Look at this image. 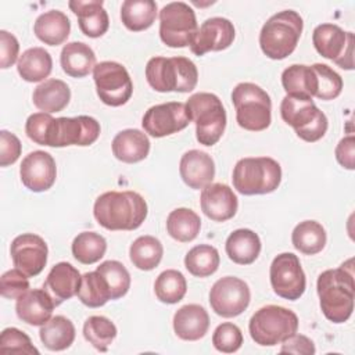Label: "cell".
Instances as JSON below:
<instances>
[{
	"mask_svg": "<svg viewBox=\"0 0 355 355\" xmlns=\"http://www.w3.org/2000/svg\"><path fill=\"white\" fill-rule=\"evenodd\" d=\"M352 259L340 268L322 272L316 282L320 309L324 318L333 323L347 322L354 311L355 284Z\"/></svg>",
	"mask_w": 355,
	"mask_h": 355,
	"instance_id": "1",
	"label": "cell"
},
{
	"mask_svg": "<svg viewBox=\"0 0 355 355\" xmlns=\"http://www.w3.org/2000/svg\"><path fill=\"white\" fill-rule=\"evenodd\" d=\"M147 202L136 191H105L97 197L93 215L107 230H135L147 218Z\"/></svg>",
	"mask_w": 355,
	"mask_h": 355,
	"instance_id": "2",
	"label": "cell"
},
{
	"mask_svg": "<svg viewBox=\"0 0 355 355\" xmlns=\"http://www.w3.org/2000/svg\"><path fill=\"white\" fill-rule=\"evenodd\" d=\"M146 79L159 93H189L197 86L198 71L186 57H153L146 65Z\"/></svg>",
	"mask_w": 355,
	"mask_h": 355,
	"instance_id": "3",
	"label": "cell"
},
{
	"mask_svg": "<svg viewBox=\"0 0 355 355\" xmlns=\"http://www.w3.org/2000/svg\"><path fill=\"white\" fill-rule=\"evenodd\" d=\"M304 28L302 17L294 10L273 14L262 26L259 46L270 60H284L297 47Z\"/></svg>",
	"mask_w": 355,
	"mask_h": 355,
	"instance_id": "4",
	"label": "cell"
},
{
	"mask_svg": "<svg viewBox=\"0 0 355 355\" xmlns=\"http://www.w3.org/2000/svg\"><path fill=\"white\" fill-rule=\"evenodd\" d=\"M232 180L243 196L269 194L280 186L282 168L270 157H247L236 162Z\"/></svg>",
	"mask_w": 355,
	"mask_h": 355,
	"instance_id": "5",
	"label": "cell"
},
{
	"mask_svg": "<svg viewBox=\"0 0 355 355\" xmlns=\"http://www.w3.org/2000/svg\"><path fill=\"white\" fill-rule=\"evenodd\" d=\"M186 111L190 122L196 123V137L200 144H216L226 128V111L220 98L214 93L200 92L189 97Z\"/></svg>",
	"mask_w": 355,
	"mask_h": 355,
	"instance_id": "6",
	"label": "cell"
},
{
	"mask_svg": "<svg viewBox=\"0 0 355 355\" xmlns=\"http://www.w3.org/2000/svg\"><path fill=\"white\" fill-rule=\"evenodd\" d=\"M280 115L295 130L297 136L308 143L320 140L329 128L324 112L306 96L286 94L280 103Z\"/></svg>",
	"mask_w": 355,
	"mask_h": 355,
	"instance_id": "7",
	"label": "cell"
},
{
	"mask_svg": "<svg viewBox=\"0 0 355 355\" xmlns=\"http://www.w3.org/2000/svg\"><path fill=\"white\" fill-rule=\"evenodd\" d=\"M232 103L236 108V121L240 128L261 132L272 122V101L269 94L251 82L239 83L232 92Z\"/></svg>",
	"mask_w": 355,
	"mask_h": 355,
	"instance_id": "8",
	"label": "cell"
},
{
	"mask_svg": "<svg viewBox=\"0 0 355 355\" xmlns=\"http://www.w3.org/2000/svg\"><path fill=\"white\" fill-rule=\"evenodd\" d=\"M298 318L284 306L265 305L259 308L250 319L248 331L255 344L273 347L282 344L286 338L297 333Z\"/></svg>",
	"mask_w": 355,
	"mask_h": 355,
	"instance_id": "9",
	"label": "cell"
},
{
	"mask_svg": "<svg viewBox=\"0 0 355 355\" xmlns=\"http://www.w3.org/2000/svg\"><path fill=\"white\" fill-rule=\"evenodd\" d=\"M198 31L194 10L183 1H172L159 11V37L172 49L190 46Z\"/></svg>",
	"mask_w": 355,
	"mask_h": 355,
	"instance_id": "10",
	"label": "cell"
},
{
	"mask_svg": "<svg viewBox=\"0 0 355 355\" xmlns=\"http://www.w3.org/2000/svg\"><path fill=\"white\" fill-rule=\"evenodd\" d=\"M100 130V123L93 116L79 115L73 118H53L49 123L44 146H90L98 139Z\"/></svg>",
	"mask_w": 355,
	"mask_h": 355,
	"instance_id": "11",
	"label": "cell"
},
{
	"mask_svg": "<svg viewBox=\"0 0 355 355\" xmlns=\"http://www.w3.org/2000/svg\"><path fill=\"white\" fill-rule=\"evenodd\" d=\"M96 92L110 107L126 104L133 94V83L128 69L115 61H101L93 69Z\"/></svg>",
	"mask_w": 355,
	"mask_h": 355,
	"instance_id": "12",
	"label": "cell"
},
{
	"mask_svg": "<svg viewBox=\"0 0 355 355\" xmlns=\"http://www.w3.org/2000/svg\"><path fill=\"white\" fill-rule=\"evenodd\" d=\"M312 43L324 58L331 60L343 69L354 68V33L344 32L336 24H320L313 29Z\"/></svg>",
	"mask_w": 355,
	"mask_h": 355,
	"instance_id": "13",
	"label": "cell"
},
{
	"mask_svg": "<svg viewBox=\"0 0 355 355\" xmlns=\"http://www.w3.org/2000/svg\"><path fill=\"white\" fill-rule=\"evenodd\" d=\"M269 277L275 294L288 301L298 300L306 288V279L301 262L293 252H282L273 258Z\"/></svg>",
	"mask_w": 355,
	"mask_h": 355,
	"instance_id": "14",
	"label": "cell"
},
{
	"mask_svg": "<svg viewBox=\"0 0 355 355\" xmlns=\"http://www.w3.org/2000/svg\"><path fill=\"white\" fill-rule=\"evenodd\" d=\"M250 301L251 291L248 284L236 276L218 279L209 290V305L222 318L241 315L248 308Z\"/></svg>",
	"mask_w": 355,
	"mask_h": 355,
	"instance_id": "15",
	"label": "cell"
},
{
	"mask_svg": "<svg viewBox=\"0 0 355 355\" xmlns=\"http://www.w3.org/2000/svg\"><path fill=\"white\" fill-rule=\"evenodd\" d=\"M190 123L186 104L169 101L150 107L143 118L141 126L153 137H165L183 130Z\"/></svg>",
	"mask_w": 355,
	"mask_h": 355,
	"instance_id": "16",
	"label": "cell"
},
{
	"mask_svg": "<svg viewBox=\"0 0 355 355\" xmlns=\"http://www.w3.org/2000/svg\"><path fill=\"white\" fill-rule=\"evenodd\" d=\"M10 254L14 266L32 277L37 276L44 269L49 248L40 236L22 233L11 241Z\"/></svg>",
	"mask_w": 355,
	"mask_h": 355,
	"instance_id": "17",
	"label": "cell"
},
{
	"mask_svg": "<svg viewBox=\"0 0 355 355\" xmlns=\"http://www.w3.org/2000/svg\"><path fill=\"white\" fill-rule=\"evenodd\" d=\"M19 176L22 184L33 193L51 189L57 178V166L53 155L42 150L29 153L21 162Z\"/></svg>",
	"mask_w": 355,
	"mask_h": 355,
	"instance_id": "18",
	"label": "cell"
},
{
	"mask_svg": "<svg viewBox=\"0 0 355 355\" xmlns=\"http://www.w3.org/2000/svg\"><path fill=\"white\" fill-rule=\"evenodd\" d=\"M234 36L233 22L223 17H212L201 24L190 44V50L198 57L208 51H222L233 43Z\"/></svg>",
	"mask_w": 355,
	"mask_h": 355,
	"instance_id": "19",
	"label": "cell"
},
{
	"mask_svg": "<svg viewBox=\"0 0 355 355\" xmlns=\"http://www.w3.org/2000/svg\"><path fill=\"white\" fill-rule=\"evenodd\" d=\"M200 205L207 218L215 222H225L236 215L239 200L227 184L211 183L202 189Z\"/></svg>",
	"mask_w": 355,
	"mask_h": 355,
	"instance_id": "20",
	"label": "cell"
},
{
	"mask_svg": "<svg viewBox=\"0 0 355 355\" xmlns=\"http://www.w3.org/2000/svg\"><path fill=\"white\" fill-rule=\"evenodd\" d=\"M179 173L190 189L200 190L212 183L215 178V162L205 151L189 150L180 158Z\"/></svg>",
	"mask_w": 355,
	"mask_h": 355,
	"instance_id": "21",
	"label": "cell"
},
{
	"mask_svg": "<svg viewBox=\"0 0 355 355\" xmlns=\"http://www.w3.org/2000/svg\"><path fill=\"white\" fill-rule=\"evenodd\" d=\"M80 280L82 276L75 266L69 262H58L50 269L42 288L53 298L55 306H58L78 294Z\"/></svg>",
	"mask_w": 355,
	"mask_h": 355,
	"instance_id": "22",
	"label": "cell"
},
{
	"mask_svg": "<svg viewBox=\"0 0 355 355\" xmlns=\"http://www.w3.org/2000/svg\"><path fill=\"white\" fill-rule=\"evenodd\" d=\"M55 304L43 288L28 290L15 304L17 316L31 326H43L51 319Z\"/></svg>",
	"mask_w": 355,
	"mask_h": 355,
	"instance_id": "23",
	"label": "cell"
},
{
	"mask_svg": "<svg viewBox=\"0 0 355 355\" xmlns=\"http://www.w3.org/2000/svg\"><path fill=\"white\" fill-rule=\"evenodd\" d=\"M101 0H72L68 3L71 11L78 17V25L83 35L89 37L103 36L110 26V18Z\"/></svg>",
	"mask_w": 355,
	"mask_h": 355,
	"instance_id": "24",
	"label": "cell"
},
{
	"mask_svg": "<svg viewBox=\"0 0 355 355\" xmlns=\"http://www.w3.org/2000/svg\"><path fill=\"white\" fill-rule=\"evenodd\" d=\"M209 327V316L204 306L187 304L179 308L173 315V330L184 341H197L202 338Z\"/></svg>",
	"mask_w": 355,
	"mask_h": 355,
	"instance_id": "25",
	"label": "cell"
},
{
	"mask_svg": "<svg viewBox=\"0 0 355 355\" xmlns=\"http://www.w3.org/2000/svg\"><path fill=\"white\" fill-rule=\"evenodd\" d=\"M111 147L116 159L125 164H136L148 155L150 140L139 129H125L115 135Z\"/></svg>",
	"mask_w": 355,
	"mask_h": 355,
	"instance_id": "26",
	"label": "cell"
},
{
	"mask_svg": "<svg viewBox=\"0 0 355 355\" xmlns=\"http://www.w3.org/2000/svg\"><path fill=\"white\" fill-rule=\"evenodd\" d=\"M32 100L42 112H60L71 100V89L64 80L51 78L35 87Z\"/></svg>",
	"mask_w": 355,
	"mask_h": 355,
	"instance_id": "27",
	"label": "cell"
},
{
	"mask_svg": "<svg viewBox=\"0 0 355 355\" xmlns=\"http://www.w3.org/2000/svg\"><path fill=\"white\" fill-rule=\"evenodd\" d=\"M62 71L72 78H85L96 67V54L93 49L83 42L67 43L60 55Z\"/></svg>",
	"mask_w": 355,
	"mask_h": 355,
	"instance_id": "28",
	"label": "cell"
},
{
	"mask_svg": "<svg viewBox=\"0 0 355 355\" xmlns=\"http://www.w3.org/2000/svg\"><path fill=\"white\" fill-rule=\"evenodd\" d=\"M36 37L49 46L62 44L71 32L69 18L60 10H50L40 14L33 25Z\"/></svg>",
	"mask_w": 355,
	"mask_h": 355,
	"instance_id": "29",
	"label": "cell"
},
{
	"mask_svg": "<svg viewBox=\"0 0 355 355\" xmlns=\"http://www.w3.org/2000/svg\"><path fill=\"white\" fill-rule=\"evenodd\" d=\"M225 250L234 263L251 265L261 252V240L251 229H237L226 239Z\"/></svg>",
	"mask_w": 355,
	"mask_h": 355,
	"instance_id": "30",
	"label": "cell"
},
{
	"mask_svg": "<svg viewBox=\"0 0 355 355\" xmlns=\"http://www.w3.org/2000/svg\"><path fill=\"white\" fill-rule=\"evenodd\" d=\"M51 55L43 47H31L25 50L17 61V71L19 76L32 83L44 80L51 73Z\"/></svg>",
	"mask_w": 355,
	"mask_h": 355,
	"instance_id": "31",
	"label": "cell"
},
{
	"mask_svg": "<svg viewBox=\"0 0 355 355\" xmlns=\"http://www.w3.org/2000/svg\"><path fill=\"white\" fill-rule=\"evenodd\" d=\"M75 334L73 323L62 315L53 316L40 326L39 330L40 341L50 351H64L69 348L75 340Z\"/></svg>",
	"mask_w": 355,
	"mask_h": 355,
	"instance_id": "32",
	"label": "cell"
},
{
	"mask_svg": "<svg viewBox=\"0 0 355 355\" xmlns=\"http://www.w3.org/2000/svg\"><path fill=\"white\" fill-rule=\"evenodd\" d=\"M157 18V3L153 0H125L121 6V21L126 29H148Z\"/></svg>",
	"mask_w": 355,
	"mask_h": 355,
	"instance_id": "33",
	"label": "cell"
},
{
	"mask_svg": "<svg viewBox=\"0 0 355 355\" xmlns=\"http://www.w3.org/2000/svg\"><path fill=\"white\" fill-rule=\"evenodd\" d=\"M343 78L326 64L311 65V94L323 101L334 100L341 94Z\"/></svg>",
	"mask_w": 355,
	"mask_h": 355,
	"instance_id": "34",
	"label": "cell"
},
{
	"mask_svg": "<svg viewBox=\"0 0 355 355\" xmlns=\"http://www.w3.org/2000/svg\"><path fill=\"white\" fill-rule=\"evenodd\" d=\"M326 241V230L316 220H302L291 233V243L294 248L305 255H315L320 252L324 248Z\"/></svg>",
	"mask_w": 355,
	"mask_h": 355,
	"instance_id": "35",
	"label": "cell"
},
{
	"mask_svg": "<svg viewBox=\"0 0 355 355\" xmlns=\"http://www.w3.org/2000/svg\"><path fill=\"white\" fill-rule=\"evenodd\" d=\"M201 229L200 216L190 208H176L166 218L168 234L180 243L193 241Z\"/></svg>",
	"mask_w": 355,
	"mask_h": 355,
	"instance_id": "36",
	"label": "cell"
},
{
	"mask_svg": "<svg viewBox=\"0 0 355 355\" xmlns=\"http://www.w3.org/2000/svg\"><path fill=\"white\" fill-rule=\"evenodd\" d=\"M164 247L161 241L154 236H140L137 237L129 248V257L133 263L140 270H153L157 268L162 259Z\"/></svg>",
	"mask_w": 355,
	"mask_h": 355,
	"instance_id": "37",
	"label": "cell"
},
{
	"mask_svg": "<svg viewBox=\"0 0 355 355\" xmlns=\"http://www.w3.org/2000/svg\"><path fill=\"white\" fill-rule=\"evenodd\" d=\"M76 295L83 305L89 308H100L111 300V290L104 276L94 270L82 275Z\"/></svg>",
	"mask_w": 355,
	"mask_h": 355,
	"instance_id": "38",
	"label": "cell"
},
{
	"mask_svg": "<svg viewBox=\"0 0 355 355\" xmlns=\"http://www.w3.org/2000/svg\"><path fill=\"white\" fill-rule=\"evenodd\" d=\"M219 252L209 244H198L189 250L184 257L186 269L196 277H207L214 275L219 268Z\"/></svg>",
	"mask_w": 355,
	"mask_h": 355,
	"instance_id": "39",
	"label": "cell"
},
{
	"mask_svg": "<svg viewBox=\"0 0 355 355\" xmlns=\"http://www.w3.org/2000/svg\"><path fill=\"white\" fill-rule=\"evenodd\" d=\"M71 250L78 262L92 265L104 257L107 251V241L96 232H82L73 239Z\"/></svg>",
	"mask_w": 355,
	"mask_h": 355,
	"instance_id": "40",
	"label": "cell"
},
{
	"mask_svg": "<svg viewBox=\"0 0 355 355\" xmlns=\"http://www.w3.org/2000/svg\"><path fill=\"white\" fill-rule=\"evenodd\" d=\"M187 291V282L182 272L166 269L158 275L154 283V293L164 304H178Z\"/></svg>",
	"mask_w": 355,
	"mask_h": 355,
	"instance_id": "41",
	"label": "cell"
},
{
	"mask_svg": "<svg viewBox=\"0 0 355 355\" xmlns=\"http://www.w3.org/2000/svg\"><path fill=\"white\" fill-rule=\"evenodd\" d=\"M116 326L105 316H90L83 323V337L97 351L105 352L116 337Z\"/></svg>",
	"mask_w": 355,
	"mask_h": 355,
	"instance_id": "42",
	"label": "cell"
},
{
	"mask_svg": "<svg viewBox=\"0 0 355 355\" xmlns=\"http://www.w3.org/2000/svg\"><path fill=\"white\" fill-rule=\"evenodd\" d=\"M107 280L111 290V300L122 298L130 288V275L119 261H104L96 269Z\"/></svg>",
	"mask_w": 355,
	"mask_h": 355,
	"instance_id": "43",
	"label": "cell"
},
{
	"mask_svg": "<svg viewBox=\"0 0 355 355\" xmlns=\"http://www.w3.org/2000/svg\"><path fill=\"white\" fill-rule=\"evenodd\" d=\"M0 352L1 354H28L39 355L37 348L32 344L28 334L17 327H7L0 334Z\"/></svg>",
	"mask_w": 355,
	"mask_h": 355,
	"instance_id": "44",
	"label": "cell"
},
{
	"mask_svg": "<svg viewBox=\"0 0 355 355\" xmlns=\"http://www.w3.org/2000/svg\"><path fill=\"white\" fill-rule=\"evenodd\" d=\"M212 344L219 352L233 354L243 345V333L234 323H220L212 334Z\"/></svg>",
	"mask_w": 355,
	"mask_h": 355,
	"instance_id": "45",
	"label": "cell"
},
{
	"mask_svg": "<svg viewBox=\"0 0 355 355\" xmlns=\"http://www.w3.org/2000/svg\"><path fill=\"white\" fill-rule=\"evenodd\" d=\"M306 82H308V65L293 64L287 67L282 73V85L287 94L309 97Z\"/></svg>",
	"mask_w": 355,
	"mask_h": 355,
	"instance_id": "46",
	"label": "cell"
},
{
	"mask_svg": "<svg viewBox=\"0 0 355 355\" xmlns=\"http://www.w3.org/2000/svg\"><path fill=\"white\" fill-rule=\"evenodd\" d=\"M29 276L19 269H10L0 277V293L4 298L18 300L29 290Z\"/></svg>",
	"mask_w": 355,
	"mask_h": 355,
	"instance_id": "47",
	"label": "cell"
},
{
	"mask_svg": "<svg viewBox=\"0 0 355 355\" xmlns=\"http://www.w3.org/2000/svg\"><path fill=\"white\" fill-rule=\"evenodd\" d=\"M53 116L47 112H35L28 116L25 122V133L26 136L39 146H44L46 133L49 129V123Z\"/></svg>",
	"mask_w": 355,
	"mask_h": 355,
	"instance_id": "48",
	"label": "cell"
},
{
	"mask_svg": "<svg viewBox=\"0 0 355 355\" xmlns=\"http://www.w3.org/2000/svg\"><path fill=\"white\" fill-rule=\"evenodd\" d=\"M21 150V141L14 133L8 130L0 132V166L12 165L19 158Z\"/></svg>",
	"mask_w": 355,
	"mask_h": 355,
	"instance_id": "49",
	"label": "cell"
},
{
	"mask_svg": "<svg viewBox=\"0 0 355 355\" xmlns=\"http://www.w3.org/2000/svg\"><path fill=\"white\" fill-rule=\"evenodd\" d=\"M18 51H19V43L17 37L1 29L0 31V67L3 69L10 68L18 58Z\"/></svg>",
	"mask_w": 355,
	"mask_h": 355,
	"instance_id": "50",
	"label": "cell"
},
{
	"mask_svg": "<svg viewBox=\"0 0 355 355\" xmlns=\"http://www.w3.org/2000/svg\"><path fill=\"white\" fill-rule=\"evenodd\" d=\"M315 345L311 338L302 334L294 333L288 338H286L282 343L280 352H288V354H305V355H312L315 354Z\"/></svg>",
	"mask_w": 355,
	"mask_h": 355,
	"instance_id": "51",
	"label": "cell"
},
{
	"mask_svg": "<svg viewBox=\"0 0 355 355\" xmlns=\"http://www.w3.org/2000/svg\"><path fill=\"white\" fill-rule=\"evenodd\" d=\"M336 159L345 169L355 168V137L352 135L343 137L336 147Z\"/></svg>",
	"mask_w": 355,
	"mask_h": 355,
	"instance_id": "52",
	"label": "cell"
}]
</instances>
